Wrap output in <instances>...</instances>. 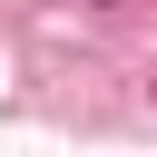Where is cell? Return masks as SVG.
Segmentation results:
<instances>
[{"instance_id":"6da1fadb","label":"cell","mask_w":157,"mask_h":157,"mask_svg":"<svg viewBox=\"0 0 157 157\" xmlns=\"http://www.w3.org/2000/svg\"><path fill=\"white\" fill-rule=\"evenodd\" d=\"M78 10H98V20H108V10H128V0H78Z\"/></svg>"}]
</instances>
